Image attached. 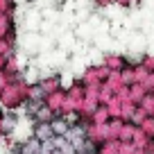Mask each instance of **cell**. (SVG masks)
<instances>
[{
	"mask_svg": "<svg viewBox=\"0 0 154 154\" xmlns=\"http://www.w3.org/2000/svg\"><path fill=\"white\" fill-rule=\"evenodd\" d=\"M50 127H52V134H66V129H68V127H66V122H61V120L52 122Z\"/></svg>",
	"mask_w": 154,
	"mask_h": 154,
	"instance_id": "3",
	"label": "cell"
},
{
	"mask_svg": "<svg viewBox=\"0 0 154 154\" xmlns=\"http://www.w3.org/2000/svg\"><path fill=\"white\" fill-rule=\"evenodd\" d=\"M41 152V140H27L23 147V154H38Z\"/></svg>",
	"mask_w": 154,
	"mask_h": 154,
	"instance_id": "1",
	"label": "cell"
},
{
	"mask_svg": "<svg viewBox=\"0 0 154 154\" xmlns=\"http://www.w3.org/2000/svg\"><path fill=\"white\" fill-rule=\"evenodd\" d=\"M38 138H41V143H43V140H50V136H52V127L50 125H43V127H38Z\"/></svg>",
	"mask_w": 154,
	"mask_h": 154,
	"instance_id": "2",
	"label": "cell"
}]
</instances>
